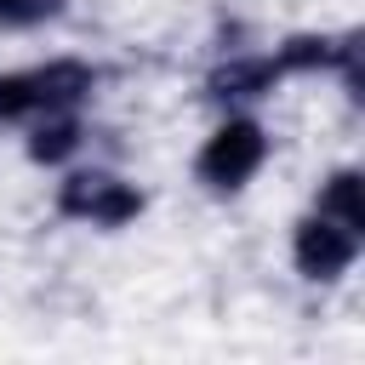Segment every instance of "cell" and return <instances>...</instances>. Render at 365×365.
Segmentation results:
<instances>
[{
    "label": "cell",
    "instance_id": "5b68a950",
    "mask_svg": "<svg viewBox=\"0 0 365 365\" xmlns=\"http://www.w3.org/2000/svg\"><path fill=\"white\" fill-rule=\"evenodd\" d=\"M23 80H29L34 114H57V108H80V103L91 97L97 68L80 63V57H51V63H40V68H23Z\"/></svg>",
    "mask_w": 365,
    "mask_h": 365
},
{
    "label": "cell",
    "instance_id": "3957f363",
    "mask_svg": "<svg viewBox=\"0 0 365 365\" xmlns=\"http://www.w3.org/2000/svg\"><path fill=\"white\" fill-rule=\"evenodd\" d=\"M354 257H359V234H348L342 222H331V217H302L297 222V234H291V262H297V274L302 279H314V285H336L348 268H354Z\"/></svg>",
    "mask_w": 365,
    "mask_h": 365
},
{
    "label": "cell",
    "instance_id": "30bf717a",
    "mask_svg": "<svg viewBox=\"0 0 365 365\" xmlns=\"http://www.w3.org/2000/svg\"><path fill=\"white\" fill-rule=\"evenodd\" d=\"M57 11H63V0H0V23L6 29H34V23L57 17Z\"/></svg>",
    "mask_w": 365,
    "mask_h": 365
},
{
    "label": "cell",
    "instance_id": "6da1fadb",
    "mask_svg": "<svg viewBox=\"0 0 365 365\" xmlns=\"http://www.w3.org/2000/svg\"><path fill=\"white\" fill-rule=\"evenodd\" d=\"M262 160H268V131H262L257 120H245V114H228V120L205 137V148L194 154V177H200L211 194H240V188L262 171Z\"/></svg>",
    "mask_w": 365,
    "mask_h": 365
},
{
    "label": "cell",
    "instance_id": "9c48e42d",
    "mask_svg": "<svg viewBox=\"0 0 365 365\" xmlns=\"http://www.w3.org/2000/svg\"><path fill=\"white\" fill-rule=\"evenodd\" d=\"M0 120H6V125L34 120V103H29V80H23V68H17V74H0Z\"/></svg>",
    "mask_w": 365,
    "mask_h": 365
},
{
    "label": "cell",
    "instance_id": "8992f818",
    "mask_svg": "<svg viewBox=\"0 0 365 365\" xmlns=\"http://www.w3.org/2000/svg\"><path fill=\"white\" fill-rule=\"evenodd\" d=\"M86 143V131H80V120H74V108H57V114H34L29 120V160L34 165H63L74 148Z\"/></svg>",
    "mask_w": 365,
    "mask_h": 365
},
{
    "label": "cell",
    "instance_id": "52a82bcc",
    "mask_svg": "<svg viewBox=\"0 0 365 365\" xmlns=\"http://www.w3.org/2000/svg\"><path fill=\"white\" fill-rule=\"evenodd\" d=\"M319 217L342 222L348 234H365V177L354 165H336L325 182H319V200H314Z\"/></svg>",
    "mask_w": 365,
    "mask_h": 365
},
{
    "label": "cell",
    "instance_id": "277c9868",
    "mask_svg": "<svg viewBox=\"0 0 365 365\" xmlns=\"http://www.w3.org/2000/svg\"><path fill=\"white\" fill-rule=\"evenodd\" d=\"M285 74H279V63L274 57H222L211 74H205V103H217V108H245V103H262V97H274V86H279Z\"/></svg>",
    "mask_w": 365,
    "mask_h": 365
},
{
    "label": "cell",
    "instance_id": "7a4b0ae2",
    "mask_svg": "<svg viewBox=\"0 0 365 365\" xmlns=\"http://www.w3.org/2000/svg\"><path fill=\"white\" fill-rule=\"evenodd\" d=\"M57 211L74 217V222H97V228H125L137 211H143V188L91 165V171H68L57 182Z\"/></svg>",
    "mask_w": 365,
    "mask_h": 365
},
{
    "label": "cell",
    "instance_id": "ba28073f",
    "mask_svg": "<svg viewBox=\"0 0 365 365\" xmlns=\"http://www.w3.org/2000/svg\"><path fill=\"white\" fill-rule=\"evenodd\" d=\"M279 74H325L336 63V34H285L274 46Z\"/></svg>",
    "mask_w": 365,
    "mask_h": 365
}]
</instances>
